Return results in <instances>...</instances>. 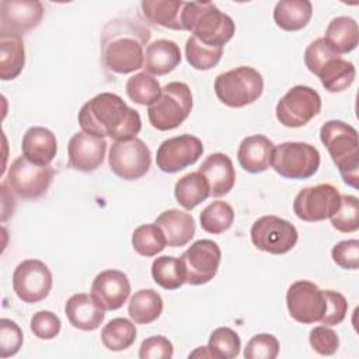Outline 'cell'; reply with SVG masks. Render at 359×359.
<instances>
[{"label":"cell","mask_w":359,"mask_h":359,"mask_svg":"<svg viewBox=\"0 0 359 359\" xmlns=\"http://www.w3.org/2000/svg\"><path fill=\"white\" fill-rule=\"evenodd\" d=\"M150 29L137 18H114L108 21L100 38L101 59L107 69L128 74L143 67L144 46L150 41Z\"/></svg>","instance_id":"obj_1"},{"label":"cell","mask_w":359,"mask_h":359,"mask_svg":"<svg viewBox=\"0 0 359 359\" xmlns=\"http://www.w3.org/2000/svg\"><path fill=\"white\" fill-rule=\"evenodd\" d=\"M77 119L83 132L111 137L114 142L136 137L142 129L139 112L112 93H101L88 100L80 108Z\"/></svg>","instance_id":"obj_2"},{"label":"cell","mask_w":359,"mask_h":359,"mask_svg":"<svg viewBox=\"0 0 359 359\" xmlns=\"http://www.w3.org/2000/svg\"><path fill=\"white\" fill-rule=\"evenodd\" d=\"M182 29L209 46L223 48L234 35L236 24L230 15L210 1L184 3L181 13Z\"/></svg>","instance_id":"obj_3"},{"label":"cell","mask_w":359,"mask_h":359,"mask_svg":"<svg viewBox=\"0 0 359 359\" xmlns=\"http://www.w3.org/2000/svg\"><path fill=\"white\" fill-rule=\"evenodd\" d=\"M320 139L327 147L344 182L358 188L359 181V139L358 132L342 121H328L320 129Z\"/></svg>","instance_id":"obj_4"},{"label":"cell","mask_w":359,"mask_h":359,"mask_svg":"<svg viewBox=\"0 0 359 359\" xmlns=\"http://www.w3.org/2000/svg\"><path fill=\"white\" fill-rule=\"evenodd\" d=\"M192 93L188 84L171 81L161 88L160 95L147 107L150 125L161 132L178 128L191 114Z\"/></svg>","instance_id":"obj_5"},{"label":"cell","mask_w":359,"mask_h":359,"mask_svg":"<svg viewBox=\"0 0 359 359\" xmlns=\"http://www.w3.org/2000/svg\"><path fill=\"white\" fill-rule=\"evenodd\" d=\"M213 87L220 102L230 108H243L262 95L264 79L254 67L240 66L219 74Z\"/></svg>","instance_id":"obj_6"},{"label":"cell","mask_w":359,"mask_h":359,"mask_svg":"<svg viewBox=\"0 0 359 359\" xmlns=\"http://www.w3.org/2000/svg\"><path fill=\"white\" fill-rule=\"evenodd\" d=\"M272 167L283 178L307 180L318 171L320 153L306 142H283L273 149Z\"/></svg>","instance_id":"obj_7"},{"label":"cell","mask_w":359,"mask_h":359,"mask_svg":"<svg viewBox=\"0 0 359 359\" xmlns=\"http://www.w3.org/2000/svg\"><path fill=\"white\" fill-rule=\"evenodd\" d=\"M111 171L126 181L139 180L147 174L151 164V153L146 143L139 137L116 140L108 154Z\"/></svg>","instance_id":"obj_8"},{"label":"cell","mask_w":359,"mask_h":359,"mask_svg":"<svg viewBox=\"0 0 359 359\" xmlns=\"http://www.w3.org/2000/svg\"><path fill=\"white\" fill-rule=\"evenodd\" d=\"M53 175L55 170L50 165H38L20 156L10 164L6 182L20 198L38 199L46 194Z\"/></svg>","instance_id":"obj_9"},{"label":"cell","mask_w":359,"mask_h":359,"mask_svg":"<svg viewBox=\"0 0 359 359\" xmlns=\"http://www.w3.org/2000/svg\"><path fill=\"white\" fill-rule=\"evenodd\" d=\"M321 111L320 94L309 86H294L278 101L276 119L286 128H300Z\"/></svg>","instance_id":"obj_10"},{"label":"cell","mask_w":359,"mask_h":359,"mask_svg":"<svg viewBox=\"0 0 359 359\" xmlns=\"http://www.w3.org/2000/svg\"><path fill=\"white\" fill-rule=\"evenodd\" d=\"M250 234L252 244L258 250L273 255L289 252L299 238L297 230L290 222L273 215L257 219Z\"/></svg>","instance_id":"obj_11"},{"label":"cell","mask_w":359,"mask_h":359,"mask_svg":"<svg viewBox=\"0 0 359 359\" xmlns=\"http://www.w3.org/2000/svg\"><path fill=\"white\" fill-rule=\"evenodd\" d=\"M220 259V247L213 240L202 238L191 244L180 257L185 273V283L199 286L212 280L217 273Z\"/></svg>","instance_id":"obj_12"},{"label":"cell","mask_w":359,"mask_h":359,"mask_svg":"<svg viewBox=\"0 0 359 359\" xmlns=\"http://www.w3.org/2000/svg\"><path fill=\"white\" fill-rule=\"evenodd\" d=\"M341 194L331 184H318L299 191L293 201V212L303 222L330 219L339 208Z\"/></svg>","instance_id":"obj_13"},{"label":"cell","mask_w":359,"mask_h":359,"mask_svg":"<svg viewBox=\"0 0 359 359\" xmlns=\"http://www.w3.org/2000/svg\"><path fill=\"white\" fill-rule=\"evenodd\" d=\"M13 289L17 297L28 304L48 297L52 289V273L39 259H24L13 273Z\"/></svg>","instance_id":"obj_14"},{"label":"cell","mask_w":359,"mask_h":359,"mask_svg":"<svg viewBox=\"0 0 359 359\" xmlns=\"http://www.w3.org/2000/svg\"><path fill=\"white\" fill-rule=\"evenodd\" d=\"M286 307L300 324L318 323L325 311L324 290L310 280H296L286 292Z\"/></svg>","instance_id":"obj_15"},{"label":"cell","mask_w":359,"mask_h":359,"mask_svg":"<svg viewBox=\"0 0 359 359\" xmlns=\"http://www.w3.org/2000/svg\"><path fill=\"white\" fill-rule=\"evenodd\" d=\"M203 153V144L194 135H180L164 140L156 156V164L163 172L174 174L195 164Z\"/></svg>","instance_id":"obj_16"},{"label":"cell","mask_w":359,"mask_h":359,"mask_svg":"<svg viewBox=\"0 0 359 359\" xmlns=\"http://www.w3.org/2000/svg\"><path fill=\"white\" fill-rule=\"evenodd\" d=\"M43 17V6L38 0L0 1V31L24 35L38 27Z\"/></svg>","instance_id":"obj_17"},{"label":"cell","mask_w":359,"mask_h":359,"mask_svg":"<svg viewBox=\"0 0 359 359\" xmlns=\"http://www.w3.org/2000/svg\"><path fill=\"white\" fill-rule=\"evenodd\" d=\"M90 294L102 310L114 311L121 309L128 300L130 283L122 271L105 269L94 278Z\"/></svg>","instance_id":"obj_18"},{"label":"cell","mask_w":359,"mask_h":359,"mask_svg":"<svg viewBox=\"0 0 359 359\" xmlns=\"http://www.w3.org/2000/svg\"><path fill=\"white\" fill-rule=\"evenodd\" d=\"M107 146V140L102 137L76 132L67 144L69 165L81 172L95 171L104 163Z\"/></svg>","instance_id":"obj_19"},{"label":"cell","mask_w":359,"mask_h":359,"mask_svg":"<svg viewBox=\"0 0 359 359\" xmlns=\"http://www.w3.org/2000/svg\"><path fill=\"white\" fill-rule=\"evenodd\" d=\"M208 181L210 196L220 198L229 194L236 182V171L231 158L224 153L209 154L198 170Z\"/></svg>","instance_id":"obj_20"},{"label":"cell","mask_w":359,"mask_h":359,"mask_svg":"<svg viewBox=\"0 0 359 359\" xmlns=\"http://www.w3.org/2000/svg\"><path fill=\"white\" fill-rule=\"evenodd\" d=\"M275 144L264 135H251L241 140L237 150V160L241 168L258 174L272 165Z\"/></svg>","instance_id":"obj_21"},{"label":"cell","mask_w":359,"mask_h":359,"mask_svg":"<svg viewBox=\"0 0 359 359\" xmlns=\"http://www.w3.org/2000/svg\"><path fill=\"white\" fill-rule=\"evenodd\" d=\"M65 314L70 325L81 331L97 330L105 318V310H102L93 296L87 293L70 296L65 304Z\"/></svg>","instance_id":"obj_22"},{"label":"cell","mask_w":359,"mask_h":359,"mask_svg":"<svg viewBox=\"0 0 359 359\" xmlns=\"http://www.w3.org/2000/svg\"><path fill=\"white\" fill-rule=\"evenodd\" d=\"M21 150L29 161L38 165H50L57 153V140L48 128L32 126L22 136Z\"/></svg>","instance_id":"obj_23"},{"label":"cell","mask_w":359,"mask_h":359,"mask_svg":"<svg viewBox=\"0 0 359 359\" xmlns=\"http://www.w3.org/2000/svg\"><path fill=\"white\" fill-rule=\"evenodd\" d=\"M154 223L161 229L168 247H184L195 236L194 217L178 209L164 210Z\"/></svg>","instance_id":"obj_24"},{"label":"cell","mask_w":359,"mask_h":359,"mask_svg":"<svg viewBox=\"0 0 359 359\" xmlns=\"http://www.w3.org/2000/svg\"><path fill=\"white\" fill-rule=\"evenodd\" d=\"M181 63L180 46L170 39H157L146 46L143 69L151 76H164Z\"/></svg>","instance_id":"obj_25"},{"label":"cell","mask_w":359,"mask_h":359,"mask_svg":"<svg viewBox=\"0 0 359 359\" xmlns=\"http://www.w3.org/2000/svg\"><path fill=\"white\" fill-rule=\"evenodd\" d=\"M25 65L22 38L17 34L0 31V77L3 81L20 76Z\"/></svg>","instance_id":"obj_26"},{"label":"cell","mask_w":359,"mask_h":359,"mask_svg":"<svg viewBox=\"0 0 359 359\" xmlns=\"http://www.w3.org/2000/svg\"><path fill=\"white\" fill-rule=\"evenodd\" d=\"M324 41L338 55L352 52L359 43L358 22L346 15L332 18L325 29Z\"/></svg>","instance_id":"obj_27"},{"label":"cell","mask_w":359,"mask_h":359,"mask_svg":"<svg viewBox=\"0 0 359 359\" xmlns=\"http://www.w3.org/2000/svg\"><path fill=\"white\" fill-rule=\"evenodd\" d=\"M313 15V6L309 0H280L273 8L275 24L287 32L303 29Z\"/></svg>","instance_id":"obj_28"},{"label":"cell","mask_w":359,"mask_h":359,"mask_svg":"<svg viewBox=\"0 0 359 359\" xmlns=\"http://www.w3.org/2000/svg\"><path fill=\"white\" fill-rule=\"evenodd\" d=\"M323 87L330 93H341L352 86L356 69L352 62L342 59L341 56H335L330 59L316 74Z\"/></svg>","instance_id":"obj_29"},{"label":"cell","mask_w":359,"mask_h":359,"mask_svg":"<svg viewBox=\"0 0 359 359\" xmlns=\"http://www.w3.org/2000/svg\"><path fill=\"white\" fill-rule=\"evenodd\" d=\"M142 11L147 21L151 24L182 31L181 25V13L184 1L178 0H143L140 3Z\"/></svg>","instance_id":"obj_30"},{"label":"cell","mask_w":359,"mask_h":359,"mask_svg":"<svg viewBox=\"0 0 359 359\" xmlns=\"http://www.w3.org/2000/svg\"><path fill=\"white\" fill-rule=\"evenodd\" d=\"M174 196L185 210H192L210 196L209 184L199 171L188 172L175 182Z\"/></svg>","instance_id":"obj_31"},{"label":"cell","mask_w":359,"mask_h":359,"mask_svg":"<svg viewBox=\"0 0 359 359\" xmlns=\"http://www.w3.org/2000/svg\"><path fill=\"white\" fill-rule=\"evenodd\" d=\"M163 299L154 289L135 292L128 304V314L136 324H150L163 313Z\"/></svg>","instance_id":"obj_32"},{"label":"cell","mask_w":359,"mask_h":359,"mask_svg":"<svg viewBox=\"0 0 359 359\" xmlns=\"http://www.w3.org/2000/svg\"><path fill=\"white\" fill-rule=\"evenodd\" d=\"M136 339L135 324L123 317H116L108 321L101 331L104 346L112 352H121L133 345Z\"/></svg>","instance_id":"obj_33"},{"label":"cell","mask_w":359,"mask_h":359,"mask_svg":"<svg viewBox=\"0 0 359 359\" xmlns=\"http://www.w3.org/2000/svg\"><path fill=\"white\" fill-rule=\"evenodd\" d=\"M151 276L154 282L167 290H175L185 283V273L180 258L163 255L153 261Z\"/></svg>","instance_id":"obj_34"},{"label":"cell","mask_w":359,"mask_h":359,"mask_svg":"<svg viewBox=\"0 0 359 359\" xmlns=\"http://www.w3.org/2000/svg\"><path fill=\"white\" fill-rule=\"evenodd\" d=\"M201 227L210 234H222L227 231L234 222V210L224 201L209 203L199 216Z\"/></svg>","instance_id":"obj_35"},{"label":"cell","mask_w":359,"mask_h":359,"mask_svg":"<svg viewBox=\"0 0 359 359\" xmlns=\"http://www.w3.org/2000/svg\"><path fill=\"white\" fill-rule=\"evenodd\" d=\"M132 245L142 257H154L161 252L165 245V237L156 223L142 224L132 234Z\"/></svg>","instance_id":"obj_36"},{"label":"cell","mask_w":359,"mask_h":359,"mask_svg":"<svg viewBox=\"0 0 359 359\" xmlns=\"http://www.w3.org/2000/svg\"><path fill=\"white\" fill-rule=\"evenodd\" d=\"M223 55V48L209 46L195 36H189L185 43V56L188 63L196 70H210L215 67Z\"/></svg>","instance_id":"obj_37"},{"label":"cell","mask_w":359,"mask_h":359,"mask_svg":"<svg viewBox=\"0 0 359 359\" xmlns=\"http://www.w3.org/2000/svg\"><path fill=\"white\" fill-rule=\"evenodd\" d=\"M160 93L161 87L157 79L146 72L136 73L126 81V94L136 104L149 107L157 100Z\"/></svg>","instance_id":"obj_38"},{"label":"cell","mask_w":359,"mask_h":359,"mask_svg":"<svg viewBox=\"0 0 359 359\" xmlns=\"http://www.w3.org/2000/svg\"><path fill=\"white\" fill-rule=\"evenodd\" d=\"M208 348L215 359H233L240 353L241 341L234 330L219 327L210 334Z\"/></svg>","instance_id":"obj_39"},{"label":"cell","mask_w":359,"mask_h":359,"mask_svg":"<svg viewBox=\"0 0 359 359\" xmlns=\"http://www.w3.org/2000/svg\"><path fill=\"white\" fill-rule=\"evenodd\" d=\"M330 220L332 227L338 231H356L359 229V199L353 195H341L339 208Z\"/></svg>","instance_id":"obj_40"},{"label":"cell","mask_w":359,"mask_h":359,"mask_svg":"<svg viewBox=\"0 0 359 359\" xmlns=\"http://www.w3.org/2000/svg\"><path fill=\"white\" fill-rule=\"evenodd\" d=\"M278 355L279 341L272 334H257L244 348L245 359H275Z\"/></svg>","instance_id":"obj_41"},{"label":"cell","mask_w":359,"mask_h":359,"mask_svg":"<svg viewBox=\"0 0 359 359\" xmlns=\"http://www.w3.org/2000/svg\"><path fill=\"white\" fill-rule=\"evenodd\" d=\"M24 335L17 323L1 318L0 320V358L6 359L18 353L22 346Z\"/></svg>","instance_id":"obj_42"},{"label":"cell","mask_w":359,"mask_h":359,"mask_svg":"<svg viewBox=\"0 0 359 359\" xmlns=\"http://www.w3.org/2000/svg\"><path fill=\"white\" fill-rule=\"evenodd\" d=\"M29 328L32 334L39 339H53L60 332L62 323L55 313L49 310H41L32 316Z\"/></svg>","instance_id":"obj_43"},{"label":"cell","mask_w":359,"mask_h":359,"mask_svg":"<svg viewBox=\"0 0 359 359\" xmlns=\"http://www.w3.org/2000/svg\"><path fill=\"white\" fill-rule=\"evenodd\" d=\"M309 342H310L311 348L323 356H331L339 348L338 334L332 328H330L328 325L314 327L310 331Z\"/></svg>","instance_id":"obj_44"},{"label":"cell","mask_w":359,"mask_h":359,"mask_svg":"<svg viewBox=\"0 0 359 359\" xmlns=\"http://www.w3.org/2000/svg\"><path fill=\"white\" fill-rule=\"evenodd\" d=\"M325 297V311L320 323L323 325H337L341 324L348 313V302L344 294L335 290H324Z\"/></svg>","instance_id":"obj_45"},{"label":"cell","mask_w":359,"mask_h":359,"mask_svg":"<svg viewBox=\"0 0 359 359\" xmlns=\"http://www.w3.org/2000/svg\"><path fill=\"white\" fill-rule=\"evenodd\" d=\"M335 56H341L338 53H335L328 43L324 41V38H318L316 41H313L304 50V63L306 67L313 73L317 74L318 70L332 57Z\"/></svg>","instance_id":"obj_46"},{"label":"cell","mask_w":359,"mask_h":359,"mask_svg":"<svg viewBox=\"0 0 359 359\" xmlns=\"http://www.w3.org/2000/svg\"><path fill=\"white\" fill-rule=\"evenodd\" d=\"M332 261L344 269H358L359 266V241L342 240L331 250Z\"/></svg>","instance_id":"obj_47"},{"label":"cell","mask_w":359,"mask_h":359,"mask_svg":"<svg viewBox=\"0 0 359 359\" xmlns=\"http://www.w3.org/2000/svg\"><path fill=\"white\" fill-rule=\"evenodd\" d=\"M174 355V346L164 335L146 338L139 348L140 359H170Z\"/></svg>","instance_id":"obj_48"},{"label":"cell","mask_w":359,"mask_h":359,"mask_svg":"<svg viewBox=\"0 0 359 359\" xmlns=\"http://www.w3.org/2000/svg\"><path fill=\"white\" fill-rule=\"evenodd\" d=\"M189 358H213V355L208 346H199L189 353Z\"/></svg>","instance_id":"obj_49"}]
</instances>
